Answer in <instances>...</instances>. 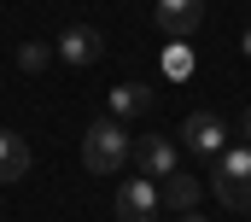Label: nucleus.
Segmentation results:
<instances>
[{
  "mask_svg": "<svg viewBox=\"0 0 251 222\" xmlns=\"http://www.w3.org/2000/svg\"><path fill=\"white\" fill-rule=\"evenodd\" d=\"M82 164L94 175H117L123 164H134V140H128V123L117 117H100L88 135H82Z\"/></svg>",
  "mask_w": 251,
  "mask_h": 222,
  "instance_id": "f257e3e1",
  "label": "nucleus"
},
{
  "mask_svg": "<svg viewBox=\"0 0 251 222\" xmlns=\"http://www.w3.org/2000/svg\"><path fill=\"white\" fill-rule=\"evenodd\" d=\"M210 175H216V199L228 205V211H251V146H228L216 164H210Z\"/></svg>",
  "mask_w": 251,
  "mask_h": 222,
  "instance_id": "f03ea898",
  "label": "nucleus"
},
{
  "mask_svg": "<svg viewBox=\"0 0 251 222\" xmlns=\"http://www.w3.org/2000/svg\"><path fill=\"white\" fill-rule=\"evenodd\" d=\"M181 146H187L193 158H204V164H216V158L228 152V123H222L216 111H193L187 123H181Z\"/></svg>",
  "mask_w": 251,
  "mask_h": 222,
  "instance_id": "7ed1b4c3",
  "label": "nucleus"
},
{
  "mask_svg": "<svg viewBox=\"0 0 251 222\" xmlns=\"http://www.w3.org/2000/svg\"><path fill=\"white\" fill-rule=\"evenodd\" d=\"M158 205H164V193L146 175H128L117 187V222H158Z\"/></svg>",
  "mask_w": 251,
  "mask_h": 222,
  "instance_id": "20e7f679",
  "label": "nucleus"
},
{
  "mask_svg": "<svg viewBox=\"0 0 251 222\" xmlns=\"http://www.w3.org/2000/svg\"><path fill=\"white\" fill-rule=\"evenodd\" d=\"M152 24L170 41H187L193 29L204 24V0H152Z\"/></svg>",
  "mask_w": 251,
  "mask_h": 222,
  "instance_id": "39448f33",
  "label": "nucleus"
},
{
  "mask_svg": "<svg viewBox=\"0 0 251 222\" xmlns=\"http://www.w3.org/2000/svg\"><path fill=\"white\" fill-rule=\"evenodd\" d=\"M134 164H140L146 181H164V175H176V169H181V146H176L170 135H146V140L134 146Z\"/></svg>",
  "mask_w": 251,
  "mask_h": 222,
  "instance_id": "423d86ee",
  "label": "nucleus"
},
{
  "mask_svg": "<svg viewBox=\"0 0 251 222\" xmlns=\"http://www.w3.org/2000/svg\"><path fill=\"white\" fill-rule=\"evenodd\" d=\"M100 53H105V41H100V29H94V24H70V29L59 35V58L70 64V70L100 64Z\"/></svg>",
  "mask_w": 251,
  "mask_h": 222,
  "instance_id": "0eeeda50",
  "label": "nucleus"
},
{
  "mask_svg": "<svg viewBox=\"0 0 251 222\" xmlns=\"http://www.w3.org/2000/svg\"><path fill=\"white\" fill-rule=\"evenodd\" d=\"M29 175V140L18 129H0V181H18Z\"/></svg>",
  "mask_w": 251,
  "mask_h": 222,
  "instance_id": "6e6552de",
  "label": "nucleus"
},
{
  "mask_svg": "<svg viewBox=\"0 0 251 222\" xmlns=\"http://www.w3.org/2000/svg\"><path fill=\"white\" fill-rule=\"evenodd\" d=\"M140 111H152V88H146V82H117V88H111V117L128 123V117H140Z\"/></svg>",
  "mask_w": 251,
  "mask_h": 222,
  "instance_id": "1a4fd4ad",
  "label": "nucleus"
},
{
  "mask_svg": "<svg viewBox=\"0 0 251 222\" xmlns=\"http://www.w3.org/2000/svg\"><path fill=\"white\" fill-rule=\"evenodd\" d=\"M158 193H164V205H170V211H181V217H187L193 205H199V181H193L187 169L164 175V181H158Z\"/></svg>",
  "mask_w": 251,
  "mask_h": 222,
  "instance_id": "9d476101",
  "label": "nucleus"
},
{
  "mask_svg": "<svg viewBox=\"0 0 251 222\" xmlns=\"http://www.w3.org/2000/svg\"><path fill=\"white\" fill-rule=\"evenodd\" d=\"M164 70H170V76H193V47H187V41H170V53H164Z\"/></svg>",
  "mask_w": 251,
  "mask_h": 222,
  "instance_id": "9b49d317",
  "label": "nucleus"
},
{
  "mask_svg": "<svg viewBox=\"0 0 251 222\" xmlns=\"http://www.w3.org/2000/svg\"><path fill=\"white\" fill-rule=\"evenodd\" d=\"M18 64H24V70H41V64H47V47H41V41H24V47H18Z\"/></svg>",
  "mask_w": 251,
  "mask_h": 222,
  "instance_id": "f8f14e48",
  "label": "nucleus"
},
{
  "mask_svg": "<svg viewBox=\"0 0 251 222\" xmlns=\"http://www.w3.org/2000/svg\"><path fill=\"white\" fill-rule=\"evenodd\" d=\"M240 129H246V146H251V106H246V123H240Z\"/></svg>",
  "mask_w": 251,
  "mask_h": 222,
  "instance_id": "ddd939ff",
  "label": "nucleus"
},
{
  "mask_svg": "<svg viewBox=\"0 0 251 222\" xmlns=\"http://www.w3.org/2000/svg\"><path fill=\"white\" fill-rule=\"evenodd\" d=\"M240 47H246V58H251V29H246V41H240Z\"/></svg>",
  "mask_w": 251,
  "mask_h": 222,
  "instance_id": "4468645a",
  "label": "nucleus"
},
{
  "mask_svg": "<svg viewBox=\"0 0 251 222\" xmlns=\"http://www.w3.org/2000/svg\"><path fill=\"white\" fill-rule=\"evenodd\" d=\"M181 222H204V217H193V211H187V217H181Z\"/></svg>",
  "mask_w": 251,
  "mask_h": 222,
  "instance_id": "2eb2a0df",
  "label": "nucleus"
}]
</instances>
